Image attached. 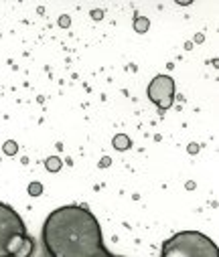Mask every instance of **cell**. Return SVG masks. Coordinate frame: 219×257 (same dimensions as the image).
Segmentation results:
<instances>
[{
    "label": "cell",
    "instance_id": "1",
    "mask_svg": "<svg viewBox=\"0 0 219 257\" xmlns=\"http://www.w3.org/2000/svg\"><path fill=\"white\" fill-rule=\"evenodd\" d=\"M41 239L49 257H90L104 247L95 215L81 204H65L49 213Z\"/></svg>",
    "mask_w": 219,
    "mask_h": 257
},
{
    "label": "cell",
    "instance_id": "2",
    "mask_svg": "<svg viewBox=\"0 0 219 257\" xmlns=\"http://www.w3.org/2000/svg\"><path fill=\"white\" fill-rule=\"evenodd\" d=\"M35 239L27 233L23 217L10 204L0 202V257L35 255Z\"/></svg>",
    "mask_w": 219,
    "mask_h": 257
},
{
    "label": "cell",
    "instance_id": "3",
    "mask_svg": "<svg viewBox=\"0 0 219 257\" xmlns=\"http://www.w3.org/2000/svg\"><path fill=\"white\" fill-rule=\"evenodd\" d=\"M160 257H219V247L201 231H181L162 241Z\"/></svg>",
    "mask_w": 219,
    "mask_h": 257
},
{
    "label": "cell",
    "instance_id": "4",
    "mask_svg": "<svg viewBox=\"0 0 219 257\" xmlns=\"http://www.w3.org/2000/svg\"><path fill=\"white\" fill-rule=\"evenodd\" d=\"M148 99L156 104L160 112L171 110L175 101V79L171 75H156L148 83Z\"/></svg>",
    "mask_w": 219,
    "mask_h": 257
},
{
    "label": "cell",
    "instance_id": "5",
    "mask_svg": "<svg viewBox=\"0 0 219 257\" xmlns=\"http://www.w3.org/2000/svg\"><path fill=\"white\" fill-rule=\"evenodd\" d=\"M114 146L118 148V150H128L130 148V140H128V136H116L114 138Z\"/></svg>",
    "mask_w": 219,
    "mask_h": 257
},
{
    "label": "cell",
    "instance_id": "6",
    "mask_svg": "<svg viewBox=\"0 0 219 257\" xmlns=\"http://www.w3.org/2000/svg\"><path fill=\"white\" fill-rule=\"evenodd\" d=\"M59 168H61V160H59L57 156L47 158V170H51V172H57Z\"/></svg>",
    "mask_w": 219,
    "mask_h": 257
},
{
    "label": "cell",
    "instance_id": "7",
    "mask_svg": "<svg viewBox=\"0 0 219 257\" xmlns=\"http://www.w3.org/2000/svg\"><path fill=\"white\" fill-rule=\"evenodd\" d=\"M41 191H43V186H41V184H37V182H32V184L29 186V193H31L32 197H37V195H41Z\"/></svg>",
    "mask_w": 219,
    "mask_h": 257
},
{
    "label": "cell",
    "instance_id": "8",
    "mask_svg": "<svg viewBox=\"0 0 219 257\" xmlns=\"http://www.w3.org/2000/svg\"><path fill=\"white\" fill-rule=\"evenodd\" d=\"M90 257H114L106 247H102V249H99V251H95L94 255H90Z\"/></svg>",
    "mask_w": 219,
    "mask_h": 257
},
{
    "label": "cell",
    "instance_id": "9",
    "mask_svg": "<svg viewBox=\"0 0 219 257\" xmlns=\"http://www.w3.org/2000/svg\"><path fill=\"white\" fill-rule=\"evenodd\" d=\"M4 152H8V154H14V152H16V144H14V142H10L8 146H4Z\"/></svg>",
    "mask_w": 219,
    "mask_h": 257
},
{
    "label": "cell",
    "instance_id": "10",
    "mask_svg": "<svg viewBox=\"0 0 219 257\" xmlns=\"http://www.w3.org/2000/svg\"><path fill=\"white\" fill-rule=\"evenodd\" d=\"M114 257H124V255H114Z\"/></svg>",
    "mask_w": 219,
    "mask_h": 257
},
{
    "label": "cell",
    "instance_id": "11",
    "mask_svg": "<svg viewBox=\"0 0 219 257\" xmlns=\"http://www.w3.org/2000/svg\"><path fill=\"white\" fill-rule=\"evenodd\" d=\"M45 257H49V255H45Z\"/></svg>",
    "mask_w": 219,
    "mask_h": 257
}]
</instances>
